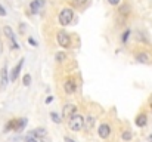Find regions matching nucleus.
I'll return each mask as SVG.
<instances>
[{
    "label": "nucleus",
    "instance_id": "nucleus-1",
    "mask_svg": "<svg viewBox=\"0 0 152 142\" xmlns=\"http://www.w3.org/2000/svg\"><path fill=\"white\" fill-rule=\"evenodd\" d=\"M68 127L72 132H80L84 127V117L80 114H74L71 118H68Z\"/></svg>",
    "mask_w": 152,
    "mask_h": 142
},
{
    "label": "nucleus",
    "instance_id": "nucleus-2",
    "mask_svg": "<svg viewBox=\"0 0 152 142\" xmlns=\"http://www.w3.org/2000/svg\"><path fill=\"white\" fill-rule=\"evenodd\" d=\"M27 124V118L21 117V118H12L6 126H4V132H10V130H22Z\"/></svg>",
    "mask_w": 152,
    "mask_h": 142
},
{
    "label": "nucleus",
    "instance_id": "nucleus-3",
    "mask_svg": "<svg viewBox=\"0 0 152 142\" xmlns=\"http://www.w3.org/2000/svg\"><path fill=\"white\" fill-rule=\"evenodd\" d=\"M58 19H59V24H61V25H69V24L72 22V19H74V10L69 9V7L62 9V10L59 12Z\"/></svg>",
    "mask_w": 152,
    "mask_h": 142
},
{
    "label": "nucleus",
    "instance_id": "nucleus-4",
    "mask_svg": "<svg viewBox=\"0 0 152 142\" xmlns=\"http://www.w3.org/2000/svg\"><path fill=\"white\" fill-rule=\"evenodd\" d=\"M56 40H58V45L61 47H69L71 46V37L68 33L65 31H59L58 36H56Z\"/></svg>",
    "mask_w": 152,
    "mask_h": 142
},
{
    "label": "nucleus",
    "instance_id": "nucleus-5",
    "mask_svg": "<svg viewBox=\"0 0 152 142\" xmlns=\"http://www.w3.org/2000/svg\"><path fill=\"white\" fill-rule=\"evenodd\" d=\"M74 114H77V107L74 104H66L62 110V117L64 118H71Z\"/></svg>",
    "mask_w": 152,
    "mask_h": 142
},
{
    "label": "nucleus",
    "instance_id": "nucleus-6",
    "mask_svg": "<svg viewBox=\"0 0 152 142\" xmlns=\"http://www.w3.org/2000/svg\"><path fill=\"white\" fill-rule=\"evenodd\" d=\"M109 133H111V126H109V124L102 123L101 126L98 127V135L101 136L102 139H106V138L109 136Z\"/></svg>",
    "mask_w": 152,
    "mask_h": 142
},
{
    "label": "nucleus",
    "instance_id": "nucleus-7",
    "mask_svg": "<svg viewBox=\"0 0 152 142\" xmlns=\"http://www.w3.org/2000/svg\"><path fill=\"white\" fill-rule=\"evenodd\" d=\"M9 80H10V76H9L7 67L4 65V67L1 68V73H0V85H1V88H6L7 83H9Z\"/></svg>",
    "mask_w": 152,
    "mask_h": 142
},
{
    "label": "nucleus",
    "instance_id": "nucleus-8",
    "mask_svg": "<svg viewBox=\"0 0 152 142\" xmlns=\"http://www.w3.org/2000/svg\"><path fill=\"white\" fill-rule=\"evenodd\" d=\"M22 65H24V59H19V62L16 64V67L10 71V82H15L18 79V76H19V73L22 70Z\"/></svg>",
    "mask_w": 152,
    "mask_h": 142
},
{
    "label": "nucleus",
    "instance_id": "nucleus-9",
    "mask_svg": "<svg viewBox=\"0 0 152 142\" xmlns=\"http://www.w3.org/2000/svg\"><path fill=\"white\" fill-rule=\"evenodd\" d=\"M43 6H45V0H33L30 4V9L33 13H39L43 9Z\"/></svg>",
    "mask_w": 152,
    "mask_h": 142
},
{
    "label": "nucleus",
    "instance_id": "nucleus-10",
    "mask_svg": "<svg viewBox=\"0 0 152 142\" xmlns=\"http://www.w3.org/2000/svg\"><path fill=\"white\" fill-rule=\"evenodd\" d=\"M75 89H77V86H75V82L74 80H66L65 83H64V90L66 92L68 95H71V93H74L75 92Z\"/></svg>",
    "mask_w": 152,
    "mask_h": 142
},
{
    "label": "nucleus",
    "instance_id": "nucleus-11",
    "mask_svg": "<svg viewBox=\"0 0 152 142\" xmlns=\"http://www.w3.org/2000/svg\"><path fill=\"white\" fill-rule=\"evenodd\" d=\"M134 123H136V126H137V127H145V126H146V123H148V116H146L145 113L139 114V116L136 117Z\"/></svg>",
    "mask_w": 152,
    "mask_h": 142
},
{
    "label": "nucleus",
    "instance_id": "nucleus-12",
    "mask_svg": "<svg viewBox=\"0 0 152 142\" xmlns=\"http://www.w3.org/2000/svg\"><path fill=\"white\" fill-rule=\"evenodd\" d=\"M3 34L6 36V39L9 40V42H15V33H13V30L10 28V27H3Z\"/></svg>",
    "mask_w": 152,
    "mask_h": 142
},
{
    "label": "nucleus",
    "instance_id": "nucleus-13",
    "mask_svg": "<svg viewBox=\"0 0 152 142\" xmlns=\"http://www.w3.org/2000/svg\"><path fill=\"white\" fill-rule=\"evenodd\" d=\"M25 142H43V138H42V136H36V135H33V133H27Z\"/></svg>",
    "mask_w": 152,
    "mask_h": 142
},
{
    "label": "nucleus",
    "instance_id": "nucleus-14",
    "mask_svg": "<svg viewBox=\"0 0 152 142\" xmlns=\"http://www.w3.org/2000/svg\"><path fill=\"white\" fill-rule=\"evenodd\" d=\"M30 133H33V135H36V136H42V138H45V136L48 135V130H46L45 127H39V129L31 130Z\"/></svg>",
    "mask_w": 152,
    "mask_h": 142
},
{
    "label": "nucleus",
    "instance_id": "nucleus-15",
    "mask_svg": "<svg viewBox=\"0 0 152 142\" xmlns=\"http://www.w3.org/2000/svg\"><path fill=\"white\" fill-rule=\"evenodd\" d=\"M136 59H137L140 64H146V62L149 61V55L142 52V53H137V55H136Z\"/></svg>",
    "mask_w": 152,
    "mask_h": 142
},
{
    "label": "nucleus",
    "instance_id": "nucleus-16",
    "mask_svg": "<svg viewBox=\"0 0 152 142\" xmlns=\"http://www.w3.org/2000/svg\"><path fill=\"white\" fill-rule=\"evenodd\" d=\"M93 124H95V117H93V116H89V117L84 120V126H86V129H92Z\"/></svg>",
    "mask_w": 152,
    "mask_h": 142
},
{
    "label": "nucleus",
    "instance_id": "nucleus-17",
    "mask_svg": "<svg viewBox=\"0 0 152 142\" xmlns=\"http://www.w3.org/2000/svg\"><path fill=\"white\" fill-rule=\"evenodd\" d=\"M86 1H87V0H69L71 6H74V7H81V6L86 4Z\"/></svg>",
    "mask_w": 152,
    "mask_h": 142
},
{
    "label": "nucleus",
    "instance_id": "nucleus-18",
    "mask_svg": "<svg viewBox=\"0 0 152 142\" xmlns=\"http://www.w3.org/2000/svg\"><path fill=\"white\" fill-rule=\"evenodd\" d=\"M50 118L53 120V123H56V124H59L62 120H61V117H59V114L58 113H55V111H52L50 113Z\"/></svg>",
    "mask_w": 152,
    "mask_h": 142
},
{
    "label": "nucleus",
    "instance_id": "nucleus-19",
    "mask_svg": "<svg viewBox=\"0 0 152 142\" xmlns=\"http://www.w3.org/2000/svg\"><path fill=\"white\" fill-rule=\"evenodd\" d=\"M121 138H123V141H130L132 138H133V133L130 132V130H126V132H123V135H121Z\"/></svg>",
    "mask_w": 152,
    "mask_h": 142
},
{
    "label": "nucleus",
    "instance_id": "nucleus-20",
    "mask_svg": "<svg viewBox=\"0 0 152 142\" xmlns=\"http://www.w3.org/2000/svg\"><path fill=\"white\" fill-rule=\"evenodd\" d=\"M65 58H66V55H65L64 52H56V55H55V59H56L58 62H62V61H65Z\"/></svg>",
    "mask_w": 152,
    "mask_h": 142
},
{
    "label": "nucleus",
    "instance_id": "nucleus-21",
    "mask_svg": "<svg viewBox=\"0 0 152 142\" xmlns=\"http://www.w3.org/2000/svg\"><path fill=\"white\" fill-rule=\"evenodd\" d=\"M22 85H24V86H30V85H31V76H30V74H24V77H22Z\"/></svg>",
    "mask_w": 152,
    "mask_h": 142
},
{
    "label": "nucleus",
    "instance_id": "nucleus-22",
    "mask_svg": "<svg viewBox=\"0 0 152 142\" xmlns=\"http://www.w3.org/2000/svg\"><path fill=\"white\" fill-rule=\"evenodd\" d=\"M118 12H120V15H121V13H123V15H129V12H130V6L124 4V6H121V7L118 9Z\"/></svg>",
    "mask_w": 152,
    "mask_h": 142
},
{
    "label": "nucleus",
    "instance_id": "nucleus-23",
    "mask_svg": "<svg viewBox=\"0 0 152 142\" xmlns=\"http://www.w3.org/2000/svg\"><path fill=\"white\" fill-rule=\"evenodd\" d=\"M129 36H130V30H126V31L123 33V37H121V42H123V43H126V42L129 40Z\"/></svg>",
    "mask_w": 152,
    "mask_h": 142
},
{
    "label": "nucleus",
    "instance_id": "nucleus-24",
    "mask_svg": "<svg viewBox=\"0 0 152 142\" xmlns=\"http://www.w3.org/2000/svg\"><path fill=\"white\" fill-rule=\"evenodd\" d=\"M10 46H12V49H19V45L16 42H10Z\"/></svg>",
    "mask_w": 152,
    "mask_h": 142
},
{
    "label": "nucleus",
    "instance_id": "nucleus-25",
    "mask_svg": "<svg viewBox=\"0 0 152 142\" xmlns=\"http://www.w3.org/2000/svg\"><path fill=\"white\" fill-rule=\"evenodd\" d=\"M0 15H1V16H4V15H6V10H4V7H3L1 4H0Z\"/></svg>",
    "mask_w": 152,
    "mask_h": 142
},
{
    "label": "nucleus",
    "instance_id": "nucleus-26",
    "mask_svg": "<svg viewBox=\"0 0 152 142\" xmlns=\"http://www.w3.org/2000/svg\"><path fill=\"white\" fill-rule=\"evenodd\" d=\"M108 1H109V4H114V6H115V4H118L121 0H108Z\"/></svg>",
    "mask_w": 152,
    "mask_h": 142
},
{
    "label": "nucleus",
    "instance_id": "nucleus-27",
    "mask_svg": "<svg viewBox=\"0 0 152 142\" xmlns=\"http://www.w3.org/2000/svg\"><path fill=\"white\" fill-rule=\"evenodd\" d=\"M52 101H53V96H48V98H46V101H45V102H46V104H50Z\"/></svg>",
    "mask_w": 152,
    "mask_h": 142
},
{
    "label": "nucleus",
    "instance_id": "nucleus-28",
    "mask_svg": "<svg viewBox=\"0 0 152 142\" xmlns=\"http://www.w3.org/2000/svg\"><path fill=\"white\" fill-rule=\"evenodd\" d=\"M28 42H30V43H31V45H33V46H36V45H37V43H36V42H34V40H33V39H28Z\"/></svg>",
    "mask_w": 152,
    "mask_h": 142
},
{
    "label": "nucleus",
    "instance_id": "nucleus-29",
    "mask_svg": "<svg viewBox=\"0 0 152 142\" xmlns=\"http://www.w3.org/2000/svg\"><path fill=\"white\" fill-rule=\"evenodd\" d=\"M65 142H75V141H74V139H71V138H68V136H66V138H65Z\"/></svg>",
    "mask_w": 152,
    "mask_h": 142
},
{
    "label": "nucleus",
    "instance_id": "nucleus-30",
    "mask_svg": "<svg viewBox=\"0 0 152 142\" xmlns=\"http://www.w3.org/2000/svg\"><path fill=\"white\" fill-rule=\"evenodd\" d=\"M148 141L152 142V135H149V136H148Z\"/></svg>",
    "mask_w": 152,
    "mask_h": 142
},
{
    "label": "nucleus",
    "instance_id": "nucleus-31",
    "mask_svg": "<svg viewBox=\"0 0 152 142\" xmlns=\"http://www.w3.org/2000/svg\"><path fill=\"white\" fill-rule=\"evenodd\" d=\"M149 105H151V108H152V98L149 99Z\"/></svg>",
    "mask_w": 152,
    "mask_h": 142
},
{
    "label": "nucleus",
    "instance_id": "nucleus-32",
    "mask_svg": "<svg viewBox=\"0 0 152 142\" xmlns=\"http://www.w3.org/2000/svg\"><path fill=\"white\" fill-rule=\"evenodd\" d=\"M0 52H1V43H0Z\"/></svg>",
    "mask_w": 152,
    "mask_h": 142
}]
</instances>
